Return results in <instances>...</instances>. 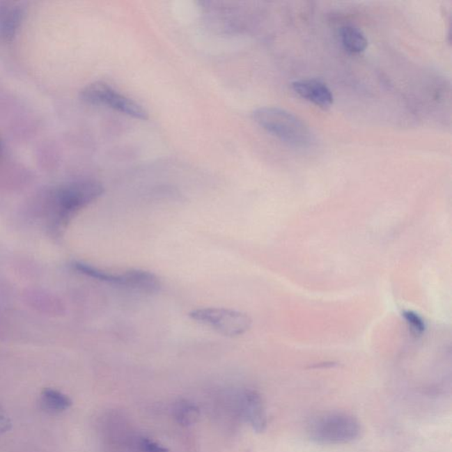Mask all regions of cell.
I'll return each mask as SVG.
<instances>
[{"instance_id":"obj_1","label":"cell","mask_w":452,"mask_h":452,"mask_svg":"<svg viewBox=\"0 0 452 452\" xmlns=\"http://www.w3.org/2000/svg\"><path fill=\"white\" fill-rule=\"evenodd\" d=\"M252 116L260 127L283 143L299 148L312 143L311 130L291 112L276 107H262L254 111Z\"/></svg>"},{"instance_id":"obj_2","label":"cell","mask_w":452,"mask_h":452,"mask_svg":"<svg viewBox=\"0 0 452 452\" xmlns=\"http://www.w3.org/2000/svg\"><path fill=\"white\" fill-rule=\"evenodd\" d=\"M104 194V187L98 181H72L56 188L52 194V207L61 226L68 222L75 214L93 203Z\"/></svg>"},{"instance_id":"obj_3","label":"cell","mask_w":452,"mask_h":452,"mask_svg":"<svg viewBox=\"0 0 452 452\" xmlns=\"http://www.w3.org/2000/svg\"><path fill=\"white\" fill-rule=\"evenodd\" d=\"M309 437L321 444L352 443L359 437L361 426L352 415L344 412H329L319 415L309 425Z\"/></svg>"},{"instance_id":"obj_4","label":"cell","mask_w":452,"mask_h":452,"mask_svg":"<svg viewBox=\"0 0 452 452\" xmlns=\"http://www.w3.org/2000/svg\"><path fill=\"white\" fill-rule=\"evenodd\" d=\"M81 98L86 103L111 108L137 120H145L148 118V112L143 105L103 81L86 86L81 91Z\"/></svg>"},{"instance_id":"obj_5","label":"cell","mask_w":452,"mask_h":452,"mask_svg":"<svg viewBox=\"0 0 452 452\" xmlns=\"http://www.w3.org/2000/svg\"><path fill=\"white\" fill-rule=\"evenodd\" d=\"M191 319L207 326L219 334L239 336L249 331L252 319L239 310L224 308H202L189 313Z\"/></svg>"},{"instance_id":"obj_6","label":"cell","mask_w":452,"mask_h":452,"mask_svg":"<svg viewBox=\"0 0 452 452\" xmlns=\"http://www.w3.org/2000/svg\"><path fill=\"white\" fill-rule=\"evenodd\" d=\"M292 88L300 98L322 109H328L333 104L332 91L321 81L315 79H303L293 82Z\"/></svg>"},{"instance_id":"obj_7","label":"cell","mask_w":452,"mask_h":452,"mask_svg":"<svg viewBox=\"0 0 452 452\" xmlns=\"http://www.w3.org/2000/svg\"><path fill=\"white\" fill-rule=\"evenodd\" d=\"M243 417L253 430L262 433L267 428V415L263 398L258 392L247 390L240 399Z\"/></svg>"},{"instance_id":"obj_8","label":"cell","mask_w":452,"mask_h":452,"mask_svg":"<svg viewBox=\"0 0 452 452\" xmlns=\"http://www.w3.org/2000/svg\"><path fill=\"white\" fill-rule=\"evenodd\" d=\"M120 286L134 291L154 293L159 291L161 282L153 272L132 269L120 274Z\"/></svg>"},{"instance_id":"obj_9","label":"cell","mask_w":452,"mask_h":452,"mask_svg":"<svg viewBox=\"0 0 452 452\" xmlns=\"http://www.w3.org/2000/svg\"><path fill=\"white\" fill-rule=\"evenodd\" d=\"M42 408L49 414H59L72 405L71 398L61 391L52 388L42 390L40 395Z\"/></svg>"},{"instance_id":"obj_10","label":"cell","mask_w":452,"mask_h":452,"mask_svg":"<svg viewBox=\"0 0 452 452\" xmlns=\"http://www.w3.org/2000/svg\"><path fill=\"white\" fill-rule=\"evenodd\" d=\"M341 34L343 46L351 54H361L367 49L368 40L364 33L355 26H344Z\"/></svg>"},{"instance_id":"obj_11","label":"cell","mask_w":452,"mask_h":452,"mask_svg":"<svg viewBox=\"0 0 452 452\" xmlns=\"http://www.w3.org/2000/svg\"><path fill=\"white\" fill-rule=\"evenodd\" d=\"M173 415L178 423L187 427L196 423L200 417V411L196 405L181 399L173 405Z\"/></svg>"},{"instance_id":"obj_12","label":"cell","mask_w":452,"mask_h":452,"mask_svg":"<svg viewBox=\"0 0 452 452\" xmlns=\"http://www.w3.org/2000/svg\"><path fill=\"white\" fill-rule=\"evenodd\" d=\"M22 16V9L19 8L9 9L3 16L1 24H0V31H1L3 38H6V40H10V39L14 38L16 31L21 24Z\"/></svg>"},{"instance_id":"obj_13","label":"cell","mask_w":452,"mask_h":452,"mask_svg":"<svg viewBox=\"0 0 452 452\" xmlns=\"http://www.w3.org/2000/svg\"><path fill=\"white\" fill-rule=\"evenodd\" d=\"M403 318L407 322L409 329L414 335L421 336L425 332V322L418 313L411 311V310H405L403 312Z\"/></svg>"},{"instance_id":"obj_14","label":"cell","mask_w":452,"mask_h":452,"mask_svg":"<svg viewBox=\"0 0 452 452\" xmlns=\"http://www.w3.org/2000/svg\"><path fill=\"white\" fill-rule=\"evenodd\" d=\"M138 445H139L140 451L143 452H168L167 449L163 445L147 437L141 438Z\"/></svg>"},{"instance_id":"obj_15","label":"cell","mask_w":452,"mask_h":452,"mask_svg":"<svg viewBox=\"0 0 452 452\" xmlns=\"http://www.w3.org/2000/svg\"><path fill=\"white\" fill-rule=\"evenodd\" d=\"M11 421L4 409L0 407V434L5 433L11 428Z\"/></svg>"}]
</instances>
